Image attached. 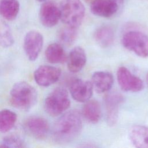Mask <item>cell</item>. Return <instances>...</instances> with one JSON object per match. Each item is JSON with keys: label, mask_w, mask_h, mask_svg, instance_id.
<instances>
[{"label": "cell", "mask_w": 148, "mask_h": 148, "mask_svg": "<svg viewBox=\"0 0 148 148\" xmlns=\"http://www.w3.org/2000/svg\"><path fill=\"white\" fill-rule=\"evenodd\" d=\"M123 46L142 58L148 57V36L138 31H131L124 34L121 39Z\"/></svg>", "instance_id": "cell-5"}, {"label": "cell", "mask_w": 148, "mask_h": 148, "mask_svg": "<svg viewBox=\"0 0 148 148\" xmlns=\"http://www.w3.org/2000/svg\"><path fill=\"white\" fill-rule=\"evenodd\" d=\"M146 84L148 86V73L147 74L146 76Z\"/></svg>", "instance_id": "cell-25"}, {"label": "cell", "mask_w": 148, "mask_h": 148, "mask_svg": "<svg viewBox=\"0 0 148 148\" xmlns=\"http://www.w3.org/2000/svg\"><path fill=\"white\" fill-rule=\"evenodd\" d=\"M71 102L67 91L58 87L51 91L46 98L44 108L46 112L53 117L61 114L70 106Z\"/></svg>", "instance_id": "cell-4"}, {"label": "cell", "mask_w": 148, "mask_h": 148, "mask_svg": "<svg viewBox=\"0 0 148 148\" xmlns=\"http://www.w3.org/2000/svg\"><path fill=\"white\" fill-rule=\"evenodd\" d=\"M117 79L120 88L123 91L136 92L144 88L143 81L125 66H120L117 69Z\"/></svg>", "instance_id": "cell-6"}, {"label": "cell", "mask_w": 148, "mask_h": 148, "mask_svg": "<svg viewBox=\"0 0 148 148\" xmlns=\"http://www.w3.org/2000/svg\"><path fill=\"white\" fill-rule=\"evenodd\" d=\"M61 18L60 7L53 2L43 3L39 10V18L41 23L46 27L56 25Z\"/></svg>", "instance_id": "cell-11"}, {"label": "cell", "mask_w": 148, "mask_h": 148, "mask_svg": "<svg viewBox=\"0 0 148 148\" xmlns=\"http://www.w3.org/2000/svg\"><path fill=\"white\" fill-rule=\"evenodd\" d=\"M82 129V119L77 110L63 114L55 123L52 131L54 140L59 143H66L75 139Z\"/></svg>", "instance_id": "cell-1"}, {"label": "cell", "mask_w": 148, "mask_h": 148, "mask_svg": "<svg viewBox=\"0 0 148 148\" xmlns=\"http://www.w3.org/2000/svg\"><path fill=\"white\" fill-rule=\"evenodd\" d=\"M14 43V39L9 26L0 20V46L8 47Z\"/></svg>", "instance_id": "cell-23"}, {"label": "cell", "mask_w": 148, "mask_h": 148, "mask_svg": "<svg viewBox=\"0 0 148 148\" xmlns=\"http://www.w3.org/2000/svg\"><path fill=\"white\" fill-rule=\"evenodd\" d=\"M93 90L91 82L79 79L73 80L69 87L71 96L79 102H86L88 101L92 95Z\"/></svg>", "instance_id": "cell-12"}, {"label": "cell", "mask_w": 148, "mask_h": 148, "mask_svg": "<svg viewBox=\"0 0 148 148\" xmlns=\"http://www.w3.org/2000/svg\"><path fill=\"white\" fill-rule=\"evenodd\" d=\"M87 61L84 50L80 46L74 47L66 58L68 69L72 72H77L82 70Z\"/></svg>", "instance_id": "cell-15"}, {"label": "cell", "mask_w": 148, "mask_h": 148, "mask_svg": "<svg viewBox=\"0 0 148 148\" xmlns=\"http://www.w3.org/2000/svg\"><path fill=\"white\" fill-rule=\"evenodd\" d=\"M43 45V37L38 31L33 30L27 33L24 39V49L31 61H35L38 57Z\"/></svg>", "instance_id": "cell-7"}, {"label": "cell", "mask_w": 148, "mask_h": 148, "mask_svg": "<svg viewBox=\"0 0 148 148\" xmlns=\"http://www.w3.org/2000/svg\"><path fill=\"white\" fill-rule=\"evenodd\" d=\"M120 5L117 0H92L90 10L97 16L110 17L117 13Z\"/></svg>", "instance_id": "cell-13"}, {"label": "cell", "mask_w": 148, "mask_h": 148, "mask_svg": "<svg viewBox=\"0 0 148 148\" xmlns=\"http://www.w3.org/2000/svg\"><path fill=\"white\" fill-rule=\"evenodd\" d=\"M11 104L17 109L28 110L36 103L38 92L34 87L25 82L16 83L10 92Z\"/></svg>", "instance_id": "cell-2"}, {"label": "cell", "mask_w": 148, "mask_h": 148, "mask_svg": "<svg viewBox=\"0 0 148 148\" xmlns=\"http://www.w3.org/2000/svg\"><path fill=\"white\" fill-rule=\"evenodd\" d=\"M17 114L9 109L0 110V132L5 133L9 131L17 121Z\"/></svg>", "instance_id": "cell-21"}, {"label": "cell", "mask_w": 148, "mask_h": 148, "mask_svg": "<svg viewBox=\"0 0 148 148\" xmlns=\"http://www.w3.org/2000/svg\"><path fill=\"white\" fill-rule=\"evenodd\" d=\"M24 146L23 141L16 136H6L0 143V147H23Z\"/></svg>", "instance_id": "cell-24"}, {"label": "cell", "mask_w": 148, "mask_h": 148, "mask_svg": "<svg viewBox=\"0 0 148 148\" xmlns=\"http://www.w3.org/2000/svg\"><path fill=\"white\" fill-rule=\"evenodd\" d=\"M94 90L98 93L108 91L113 84L112 75L106 71H97L93 73L91 81Z\"/></svg>", "instance_id": "cell-14"}, {"label": "cell", "mask_w": 148, "mask_h": 148, "mask_svg": "<svg viewBox=\"0 0 148 148\" xmlns=\"http://www.w3.org/2000/svg\"><path fill=\"white\" fill-rule=\"evenodd\" d=\"M128 136L132 145L138 148H148V127L135 125L128 130Z\"/></svg>", "instance_id": "cell-16"}, {"label": "cell", "mask_w": 148, "mask_h": 148, "mask_svg": "<svg viewBox=\"0 0 148 148\" xmlns=\"http://www.w3.org/2000/svg\"><path fill=\"white\" fill-rule=\"evenodd\" d=\"M123 101V97L119 93L111 92L107 94L104 99L106 119L108 124L114 125L118 120L120 104Z\"/></svg>", "instance_id": "cell-10"}, {"label": "cell", "mask_w": 148, "mask_h": 148, "mask_svg": "<svg viewBox=\"0 0 148 148\" xmlns=\"http://www.w3.org/2000/svg\"><path fill=\"white\" fill-rule=\"evenodd\" d=\"M20 5L17 0H1L0 15L8 20H13L17 16Z\"/></svg>", "instance_id": "cell-19"}, {"label": "cell", "mask_w": 148, "mask_h": 148, "mask_svg": "<svg viewBox=\"0 0 148 148\" xmlns=\"http://www.w3.org/2000/svg\"><path fill=\"white\" fill-rule=\"evenodd\" d=\"M24 128L27 132L37 139L46 138L49 132V124L43 117L33 116L28 118L24 122Z\"/></svg>", "instance_id": "cell-9"}, {"label": "cell", "mask_w": 148, "mask_h": 148, "mask_svg": "<svg viewBox=\"0 0 148 148\" xmlns=\"http://www.w3.org/2000/svg\"><path fill=\"white\" fill-rule=\"evenodd\" d=\"M45 57L51 64L62 63L67 58L62 46L57 43H51L47 46L45 50Z\"/></svg>", "instance_id": "cell-18"}, {"label": "cell", "mask_w": 148, "mask_h": 148, "mask_svg": "<svg viewBox=\"0 0 148 148\" xmlns=\"http://www.w3.org/2000/svg\"><path fill=\"white\" fill-rule=\"evenodd\" d=\"M62 21L66 25L77 28L82 23L85 8L80 0H63L60 6Z\"/></svg>", "instance_id": "cell-3"}, {"label": "cell", "mask_w": 148, "mask_h": 148, "mask_svg": "<svg viewBox=\"0 0 148 148\" xmlns=\"http://www.w3.org/2000/svg\"><path fill=\"white\" fill-rule=\"evenodd\" d=\"M60 68L51 65H42L34 72V77L36 83L42 87L49 86L56 83L61 76Z\"/></svg>", "instance_id": "cell-8"}, {"label": "cell", "mask_w": 148, "mask_h": 148, "mask_svg": "<svg viewBox=\"0 0 148 148\" xmlns=\"http://www.w3.org/2000/svg\"><path fill=\"white\" fill-rule=\"evenodd\" d=\"M76 28L69 25L62 28L58 32V38L60 41L66 45H72L77 38Z\"/></svg>", "instance_id": "cell-22"}, {"label": "cell", "mask_w": 148, "mask_h": 148, "mask_svg": "<svg viewBox=\"0 0 148 148\" xmlns=\"http://www.w3.org/2000/svg\"><path fill=\"white\" fill-rule=\"evenodd\" d=\"M82 115L89 123H97L101 117L100 104L96 100H88L86 102L82 109Z\"/></svg>", "instance_id": "cell-17"}, {"label": "cell", "mask_w": 148, "mask_h": 148, "mask_svg": "<svg viewBox=\"0 0 148 148\" xmlns=\"http://www.w3.org/2000/svg\"><path fill=\"white\" fill-rule=\"evenodd\" d=\"M94 38L99 46L106 47L110 46L113 42L114 32L109 26H102L95 32Z\"/></svg>", "instance_id": "cell-20"}, {"label": "cell", "mask_w": 148, "mask_h": 148, "mask_svg": "<svg viewBox=\"0 0 148 148\" xmlns=\"http://www.w3.org/2000/svg\"><path fill=\"white\" fill-rule=\"evenodd\" d=\"M37 1H44L45 0H37Z\"/></svg>", "instance_id": "cell-26"}]
</instances>
